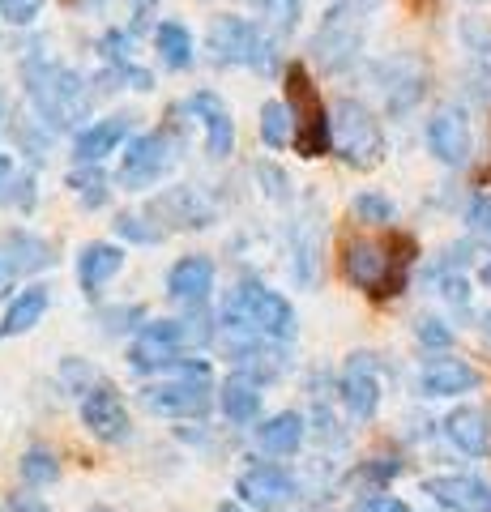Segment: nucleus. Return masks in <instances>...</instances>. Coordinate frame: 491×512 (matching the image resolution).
Segmentation results:
<instances>
[{
    "label": "nucleus",
    "instance_id": "obj_1",
    "mask_svg": "<svg viewBox=\"0 0 491 512\" xmlns=\"http://www.w3.org/2000/svg\"><path fill=\"white\" fill-rule=\"evenodd\" d=\"M22 73H26L30 107H35V116L43 120L47 133L73 128V124H82V120L90 116L94 86H90L77 69L47 60L39 47H35V52H30V60H22Z\"/></svg>",
    "mask_w": 491,
    "mask_h": 512
},
{
    "label": "nucleus",
    "instance_id": "obj_2",
    "mask_svg": "<svg viewBox=\"0 0 491 512\" xmlns=\"http://www.w3.org/2000/svg\"><path fill=\"white\" fill-rule=\"evenodd\" d=\"M410 261H415V239L410 235H389V239L355 235L342 244V278L372 299L402 295Z\"/></svg>",
    "mask_w": 491,
    "mask_h": 512
},
{
    "label": "nucleus",
    "instance_id": "obj_3",
    "mask_svg": "<svg viewBox=\"0 0 491 512\" xmlns=\"http://www.w3.org/2000/svg\"><path fill=\"white\" fill-rule=\"evenodd\" d=\"M218 320L235 338H265V342H291L299 333V316L287 295L269 291L257 278H240L223 299Z\"/></svg>",
    "mask_w": 491,
    "mask_h": 512
},
{
    "label": "nucleus",
    "instance_id": "obj_4",
    "mask_svg": "<svg viewBox=\"0 0 491 512\" xmlns=\"http://www.w3.org/2000/svg\"><path fill=\"white\" fill-rule=\"evenodd\" d=\"M380 9V0H334L325 9L321 26L312 30L308 52L312 60L329 73H346L363 52V39H368V22Z\"/></svg>",
    "mask_w": 491,
    "mask_h": 512
},
{
    "label": "nucleus",
    "instance_id": "obj_5",
    "mask_svg": "<svg viewBox=\"0 0 491 512\" xmlns=\"http://www.w3.org/2000/svg\"><path fill=\"white\" fill-rule=\"evenodd\" d=\"M282 86H287V107H291V124H295L291 146L299 150V158L334 154V124H329V107L312 82L308 64L291 60L287 69H282Z\"/></svg>",
    "mask_w": 491,
    "mask_h": 512
},
{
    "label": "nucleus",
    "instance_id": "obj_6",
    "mask_svg": "<svg viewBox=\"0 0 491 512\" xmlns=\"http://www.w3.org/2000/svg\"><path fill=\"white\" fill-rule=\"evenodd\" d=\"M205 52L218 69H257V73H274L278 64V39H269L257 22L235 18V13H223L214 18L210 30H205Z\"/></svg>",
    "mask_w": 491,
    "mask_h": 512
},
{
    "label": "nucleus",
    "instance_id": "obj_7",
    "mask_svg": "<svg viewBox=\"0 0 491 512\" xmlns=\"http://www.w3.org/2000/svg\"><path fill=\"white\" fill-rule=\"evenodd\" d=\"M329 124H334V154L342 158L346 167L355 171H372L385 163V128H380V120L372 116L368 103L359 99H342L334 103V111H329Z\"/></svg>",
    "mask_w": 491,
    "mask_h": 512
},
{
    "label": "nucleus",
    "instance_id": "obj_8",
    "mask_svg": "<svg viewBox=\"0 0 491 512\" xmlns=\"http://www.w3.org/2000/svg\"><path fill=\"white\" fill-rule=\"evenodd\" d=\"M210 338V325L197 316L184 320H150L137 329V338L129 346V367L133 372H171V363L184 355V346Z\"/></svg>",
    "mask_w": 491,
    "mask_h": 512
},
{
    "label": "nucleus",
    "instance_id": "obj_9",
    "mask_svg": "<svg viewBox=\"0 0 491 512\" xmlns=\"http://www.w3.org/2000/svg\"><path fill=\"white\" fill-rule=\"evenodd\" d=\"M171 167H176V137L154 128V133H141L129 141V150L120 158V184L129 192H146L150 184L163 180Z\"/></svg>",
    "mask_w": 491,
    "mask_h": 512
},
{
    "label": "nucleus",
    "instance_id": "obj_10",
    "mask_svg": "<svg viewBox=\"0 0 491 512\" xmlns=\"http://www.w3.org/2000/svg\"><path fill=\"white\" fill-rule=\"evenodd\" d=\"M141 406L150 414H167V419H205L214 406L210 380L201 376H167L141 389Z\"/></svg>",
    "mask_w": 491,
    "mask_h": 512
},
{
    "label": "nucleus",
    "instance_id": "obj_11",
    "mask_svg": "<svg viewBox=\"0 0 491 512\" xmlns=\"http://www.w3.org/2000/svg\"><path fill=\"white\" fill-rule=\"evenodd\" d=\"M376 86H380V99H385L389 116H406L427 94V64L410 52H398L376 64Z\"/></svg>",
    "mask_w": 491,
    "mask_h": 512
},
{
    "label": "nucleus",
    "instance_id": "obj_12",
    "mask_svg": "<svg viewBox=\"0 0 491 512\" xmlns=\"http://www.w3.org/2000/svg\"><path fill=\"white\" fill-rule=\"evenodd\" d=\"M77 414H82V427H86L99 444H124V440L133 436L129 406H124V397H120L107 380L90 384V389L82 393V402H77Z\"/></svg>",
    "mask_w": 491,
    "mask_h": 512
},
{
    "label": "nucleus",
    "instance_id": "obj_13",
    "mask_svg": "<svg viewBox=\"0 0 491 512\" xmlns=\"http://www.w3.org/2000/svg\"><path fill=\"white\" fill-rule=\"evenodd\" d=\"M146 214L154 222H163L167 231L171 227L176 231H201V227H210L214 222V201L193 184H176V188L158 192V197L146 205Z\"/></svg>",
    "mask_w": 491,
    "mask_h": 512
},
{
    "label": "nucleus",
    "instance_id": "obj_14",
    "mask_svg": "<svg viewBox=\"0 0 491 512\" xmlns=\"http://www.w3.org/2000/svg\"><path fill=\"white\" fill-rule=\"evenodd\" d=\"M235 495H240V504L252 512H278L299 495V483L282 466H265L261 461V466H248L235 478Z\"/></svg>",
    "mask_w": 491,
    "mask_h": 512
},
{
    "label": "nucleus",
    "instance_id": "obj_15",
    "mask_svg": "<svg viewBox=\"0 0 491 512\" xmlns=\"http://www.w3.org/2000/svg\"><path fill=\"white\" fill-rule=\"evenodd\" d=\"M338 397H342V406L351 410V419H359V423L376 419V410H380V376H376L372 355H351L346 359L342 376H338Z\"/></svg>",
    "mask_w": 491,
    "mask_h": 512
},
{
    "label": "nucleus",
    "instance_id": "obj_16",
    "mask_svg": "<svg viewBox=\"0 0 491 512\" xmlns=\"http://www.w3.org/2000/svg\"><path fill=\"white\" fill-rule=\"evenodd\" d=\"M423 495L445 512H491V483L479 474H436L423 483Z\"/></svg>",
    "mask_w": 491,
    "mask_h": 512
},
{
    "label": "nucleus",
    "instance_id": "obj_17",
    "mask_svg": "<svg viewBox=\"0 0 491 512\" xmlns=\"http://www.w3.org/2000/svg\"><path fill=\"white\" fill-rule=\"evenodd\" d=\"M129 128H133L129 116H107V120H94L86 128H77V137H73L77 167H103L107 154H116L124 141H133Z\"/></svg>",
    "mask_w": 491,
    "mask_h": 512
},
{
    "label": "nucleus",
    "instance_id": "obj_18",
    "mask_svg": "<svg viewBox=\"0 0 491 512\" xmlns=\"http://www.w3.org/2000/svg\"><path fill=\"white\" fill-rule=\"evenodd\" d=\"M210 291H214V261L210 256L193 252V256H180V261L167 269V295L176 303H184V308H193V312L205 308Z\"/></svg>",
    "mask_w": 491,
    "mask_h": 512
},
{
    "label": "nucleus",
    "instance_id": "obj_19",
    "mask_svg": "<svg viewBox=\"0 0 491 512\" xmlns=\"http://www.w3.org/2000/svg\"><path fill=\"white\" fill-rule=\"evenodd\" d=\"M470 389H479V367H470L457 355L427 359L423 372H419V393L423 397H462Z\"/></svg>",
    "mask_w": 491,
    "mask_h": 512
},
{
    "label": "nucleus",
    "instance_id": "obj_20",
    "mask_svg": "<svg viewBox=\"0 0 491 512\" xmlns=\"http://www.w3.org/2000/svg\"><path fill=\"white\" fill-rule=\"evenodd\" d=\"M184 107L201 120V128H205V150H210V158H227V154L235 150V120H231V107L218 99L214 90H197Z\"/></svg>",
    "mask_w": 491,
    "mask_h": 512
},
{
    "label": "nucleus",
    "instance_id": "obj_21",
    "mask_svg": "<svg viewBox=\"0 0 491 512\" xmlns=\"http://www.w3.org/2000/svg\"><path fill=\"white\" fill-rule=\"evenodd\" d=\"M427 150H432L445 167H462L470 158V124L457 107H445L427 120Z\"/></svg>",
    "mask_w": 491,
    "mask_h": 512
},
{
    "label": "nucleus",
    "instance_id": "obj_22",
    "mask_svg": "<svg viewBox=\"0 0 491 512\" xmlns=\"http://www.w3.org/2000/svg\"><path fill=\"white\" fill-rule=\"evenodd\" d=\"M0 261L9 265L13 278H22V274H39V269H52V265H56V248L47 244L43 235H35V231L13 227V231H5V239H0Z\"/></svg>",
    "mask_w": 491,
    "mask_h": 512
},
{
    "label": "nucleus",
    "instance_id": "obj_23",
    "mask_svg": "<svg viewBox=\"0 0 491 512\" xmlns=\"http://www.w3.org/2000/svg\"><path fill=\"white\" fill-rule=\"evenodd\" d=\"M231 359H235V376H248L257 384L278 380L287 372V350H282V342H265V338H235Z\"/></svg>",
    "mask_w": 491,
    "mask_h": 512
},
{
    "label": "nucleus",
    "instance_id": "obj_24",
    "mask_svg": "<svg viewBox=\"0 0 491 512\" xmlns=\"http://www.w3.org/2000/svg\"><path fill=\"white\" fill-rule=\"evenodd\" d=\"M304 436H308V419L299 410H278L252 427V440L269 457H295L304 448Z\"/></svg>",
    "mask_w": 491,
    "mask_h": 512
},
{
    "label": "nucleus",
    "instance_id": "obj_25",
    "mask_svg": "<svg viewBox=\"0 0 491 512\" xmlns=\"http://www.w3.org/2000/svg\"><path fill=\"white\" fill-rule=\"evenodd\" d=\"M321 239H325L321 210L312 205V214L295 218V227H291V269L299 286H312L316 274H321Z\"/></svg>",
    "mask_w": 491,
    "mask_h": 512
},
{
    "label": "nucleus",
    "instance_id": "obj_26",
    "mask_svg": "<svg viewBox=\"0 0 491 512\" xmlns=\"http://www.w3.org/2000/svg\"><path fill=\"white\" fill-rule=\"evenodd\" d=\"M120 269H124V248L107 244V239H94V244H86L82 256H77V282H82V291L90 299L99 295Z\"/></svg>",
    "mask_w": 491,
    "mask_h": 512
},
{
    "label": "nucleus",
    "instance_id": "obj_27",
    "mask_svg": "<svg viewBox=\"0 0 491 512\" xmlns=\"http://www.w3.org/2000/svg\"><path fill=\"white\" fill-rule=\"evenodd\" d=\"M445 436L453 440L457 453L466 457H487L491 453V427H487V414L474 410V406H457L453 414H445Z\"/></svg>",
    "mask_w": 491,
    "mask_h": 512
},
{
    "label": "nucleus",
    "instance_id": "obj_28",
    "mask_svg": "<svg viewBox=\"0 0 491 512\" xmlns=\"http://www.w3.org/2000/svg\"><path fill=\"white\" fill-rule=\"evenodd\" d=\"M47 303H52V291H47V286H39V282L13 295L9 308H5V316H0V342L22 338V333L35 329L39 320L47 316Z\"/></svg>",
    "mask_w": 491,
    "mask_h": 512
},
{
    "label": "nucleus",
    "instance_id": "obj_29",
    "mask_svg": "<svg viewBox=\"0 0 491 512\" xmlns=\"http://www.w3.org/2000/svg\"><path fill=\"white\" fill-rule=\"evenodd\" d=\"M218 406H223L227 423L235 427L261 423V384L248 376H227V384L218 389Z\"/></svg>",
    "mask_w": 491,
    "mask_h": 512
},
{
    "label": "nucleus",
    "instance_id": "obj_30",
    "mask_svg": "<svg viewBox=\"0 0 491 512\" xmlns=\"http://www.w3.org/2000/svg\"><path fill=\"white\" fill-rule=\"evenodd\" d=\"M154 47H158L163 69H171V73L188 69L193 56H197V43H193V35H188V26H180V22H158L154 26Z\"/></svg>",
    "mask_w": 491,
    "mask_h": 512
},
{
    "label": "nucleus",
    "instance_id": "obj_31",
    "mask_svg": "<svg viewBox=\"0 0 491 512\" xmlns=\"http://www.w3.org/2000/svg\"><path fill=\"white\" fill-rule=\"evenodd\" d=\"M69 188L73 197L86 205V210H103L107 201H112V175L103 167H73L69 171Z\"/></svg>",
    "mask_w": 491,
    "mask_h": 512
},
{
    "label": "nucleus",
    "instance_id": "obj_32",
    "mask_svg": "<svg viewBox=\"0 0 491 512\" xmlns=\"http://www.w3.org/2000/svg\"><path fill=\"white\" fill-rule=\"evenodd\" d=\"M0 205H18V210L35 205V175H18L13 154H0Z\"/></svg>",
    "mask_w": 491,
    "mask_h": 512
},
{
    "label": "nucleus",
    "instance_id": "obj_33",
    "mask_svg": "<svg viewBox=\"0 0 491 512\" xmlns=\"http://www.w3.org/2000/svg\"><path fill=\"white\" fill-rule=\"evenodd\" d=\"M261 9V30L269 39H287L291 30L299 26V13H304V0H257Z\"/></svg>",
    "mask_w": 491,
    "mask_h": 512
},
{
    "label": "nucleus",
    "instance_id": "obj_34",
    "mask_svg": "<svg viewBox=\"0 0 491 512\" xmlns=\"http://www.w3.org/2000/svg\"><path fill=\"white\" fill-rule=\"evenodd\" d=\"M18 474H22L26 487H52V483H60V457L52 453V448L35 444V448H26L22 453Z\"/></svg>",
    "mask_w": 491,
    "mask_h": 512
},
{
    "label": "nucleus",
    "instance_id": "obj_35",
    "mask_svg": "<svg viewBox=\"0 0 491 512\" xmlns=\"http://www.w3.org/2000/svg\"><path fill=\"white\" fill-rule=\"evenodd\" d=\"M291 137H295V124H291V107L287 103H278V99H269L261 107V141L269 150H287L291 146Z\"/></svg>",
    "mask_w": 491,
    "mask_h": 512
},
{
    "label": "nucleus",
    "instance_id": "obj_36",
    "mask_svg": "<svg viewBox=\"0 0 491 512\" xmlns=\"http://www.w3.org/2000/svg\"><path fill=\"white\" fill-rule=\"evenodd\" d=\"M112 227H116L120 239H129V244H163L167 239V227L154 222L150 214H120Z\"/></svg>",
    "mask_w": 491,
    "mask_h": 512
},
{
    "label": "nucleus",
    "instance_id": "obj_37",
    "mask_svg": "<svg viewBox=\"0 0 491 512\" xmlns=\"http://www.w3.org/2000/svg\"><path fill=\"white\" fill-rule=\"evenodd\" d=\"M351 214L359 222H372V227H389V222L398 218V205H393L385 192H359V197L351 201Z\"/></svg>",
    "mask_w": 491,
    "mask_h": 512
},
{
    "label": "nucleus",
    "instance_id": "obj_38",
    "mask_svg": "<svg viewBox=\"0 0 491 512\" xmlns=\"http://www.w3.org/2000/svg\"><path fill=\"white\" fill-rule=\"evenodd\" d=\"M415 333H419V342H423L427 350H436V355H445V350L453 346V329H449L440 316H423L419 325H415Z\"/></svg>",
    "mask_w": 491,
    "mask_h": 512
},
{
    "label": "nucleus",
    "instance_id": "obj_39",
    "mask_svg": "<svg viewBox=\"0 0 491 512\" xmlns=\"http://www.w3.org/2000/svg\"><path fill=\"white\" fill-rule=\"evenodd\" d=\"M432 282H436V291H440V299H445V303H453L462 316L470 312V282L462 274H436Z\"/></svg>",
    "mask_w": 491,
    "mask_h": 512
},
{
    "label": "nucleus",
    "instance_id": "obj_40",
    "mask_svg": "<svg viewBox=\"0 0 491 512\" xmlns=\"http://www.w3.org/2000/svg\"><path fill=\"white\" fill-rule=\"evenodd\" d=\"M47 0H0V18L9 26H30L43 13Z\"/></svg>",
    "mask_w": 491,
    "mask_h": 512
},
{
    "label": "nucleus",
    "instance_id": "obj_41",
    "mask_svg": "<svg viewBox=\"0 0 491 512\" xmlns=\"http://www.w3.org/2000/svg\"><path fill=\"white\" fill-rule=\"evenodd\" d=\"M257 180H261V188H269V197H274V201H287L291 180H287V175H282L274 163H257Z\"/></svg>",
    "mask_w": 491,
    "mask_h": 512
},
{
    "label": "nucleus",
    "instance_id": "obj_42",
    "mask_svg": "<svg viewBox=\"0 0 491 512\" xmlns=\"http://www.w3.org/2000/svg\"><path fill=\"white\" fill-rule=\"evenodd\" d=\"M398 474H402V461H393V457H380V461H368V466H363V478L376 487H385L389 478H398Z\"/></svg>",
    "mask_w": 491,
    "mask_h": 512
},
{
    "label": "nucleus",
    "instance_id": "obj_43",
    "mask_svg": "<svg viewBox=\"0 0 491 512\" xmlns=\"http://www.w3.org/2000/svg\"><path fill=\"white\" fill-rule=\"evenodd\" d=\"M466 218H470V227H479L483 235H491V197H474Z\"/></svg>",
    "mask_w": 491,
    "mask_h": 512
},
{
    "label": "nucleus",
    "instance_id": "obj_44",
    "mask_svg": "<svg viewBox=\"0 0 491 512\" xmlns=\"http://www.w3.org/2000/svg\"><path fill=\"white\" fill-rule=\"evenodd\" d=\"M5 512H52V508H47V504L39 500V495H30V491H18V495H9Z\"/></svg>",
    "mask_w": 491,
    "mask_h": 512
},
{
    "label": "nucleus",
    "instance_id": "obj_45",
    "mask_svg": "<svg viewBox=\"0 0 491 512\" xmlns=\"http://www.w3.org/2000/svg\"><path fill=\"white\" fill-rule=\"evenodd\" d=\"M129 5H133V35H137V30H141V26H146V22L154 18L158 0H129Z\"/></svg>",
    "mask_w": 491,
    "mask_h": 512
},
{
    "label": "nucleus",
    "instance_id": "obj_46",
    "mask_svg": "<svg viewBox=\"0 0 491 512\" xmlns=\"http://www.w3.org/2000/svg\"><path fill=\"white\" fill-rule=\"evenodd\" d=\"M479 282H483L487 291H491V261H483V265H479Z\"/></svg>",
    "mask_w": 491,
    "mask_h": 512
},
{
    "label": "nucleus",
    "instance_id": "obj_47",
    "mask_svg": "<svg viewBox=\"0 0 491 512\" xmlns=\"http://www.w3.org/2000/svg\"><path fill=\"white\" fill-rule=\"evenodd\" d=\"M479 329H483V338H487V342H491V308H487V312H483V320H479Z\"/></svg>",
    "mask_w": 491,
    "mask_h": 512
},
{
    "label": "nucleus",
    "instance_id": "obj_48",
    "mask_svg": "<svg viewBox=\"0 0 491 512\" xmlns=\"http://www.w3.org/2000/svg\"><path fill=\"white\" fill-rule=\"evenodd\" d=\"M218 512H252V508H244V504H223Z\"/></svg>",
    "mask_w": 491,
    "mask_h": 512
},
{
    "label": "nucleus",
    "instance_id": "obj_49",
    "mask_svg": "<svg viewBox=\"0 0 491 512\" xmlns=\"http://www.w3.org/2000/svg\"><path fill=\"white\" fill-rule=\"evenodd\" d=\"M0 124H5V94H0Z\"/></svg>",
    "mask_w": 491,
    "mask_h": 512
},
{
    "label": "nucleus",
    "instance_id": "obj_50",
    "mask_svg": "<svg viewBox=\"0 0 491 512\" xmlns=\"http://www.w3.org/2000/svg\"><path fill=\"white\" fill-rule=\"evenodd\" d=\"M94 512H107V508H94Z\"/></svg>",
    "mask_w": 491,
    "mask_h": 512
}]
</instances>
